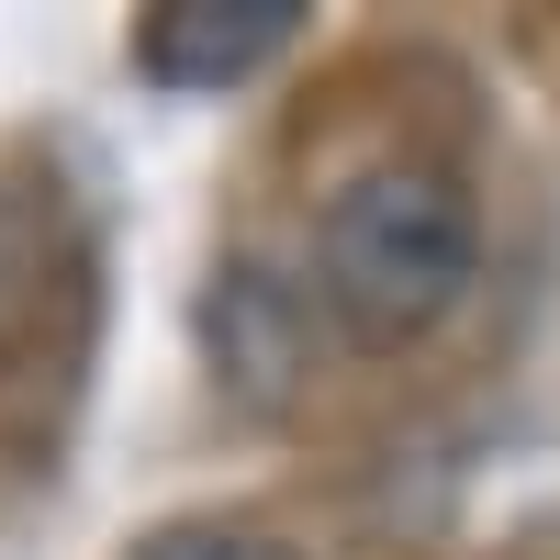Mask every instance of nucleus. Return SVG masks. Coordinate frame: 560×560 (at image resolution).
<instances>
[{
  "instance_id": "f03ea898",
  "label": "nucleus",
  "mask_w": 560,
  "mask_h": 560,
  "mask_svg": "<svg viewBox=\"0 0 560 560\" xmlns=\"http://www.w3.org/2000/svg\"><path fill=\"white\" fill-rule=\"evenodd\" d=\"M292 23H303L292 0H168V12L135 34V57L168 90H224V79L269 68L280 45H292Z\"/></svg>"
},
{
  "instance_id": "7ed1b4c3",
  "label": "nucleus",
  "mask_w": 560,
  "mask_h": 560,
  "mask_svg": "<svg viewBox=\"0 0 560 560\" xmlns=\"http://www.w3.org/2000/svg\"><path fill=\"white\" fill-rule=\"evenodd\" d=\"M158 560H269V549H247V538H168Z\"/></svg>"
},
{
  "instance_id": "f257e3e1",
  "label": "nucleus",
  "mask_w": 560,
  "mask_h": 560,
  "mask_svg": "<svg viewBox=\"0 0 560 560\" xmlns=\"http://www.w3.org/2000/svg\"><path fill=\"white\" fill-rule=\"evenodd\" d=\"M471 258H482L471 191L448 168H415V158L337 179V202L314 213V292L370 348H404L427 325H448V303L471 292Z\"/></svg>"
}]
</instances>
